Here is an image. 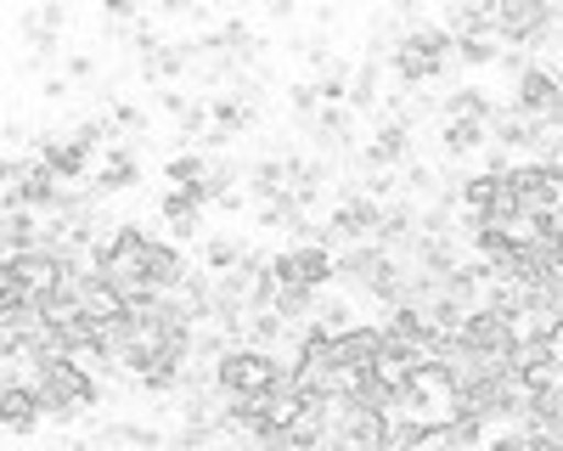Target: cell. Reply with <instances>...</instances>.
<instances>
[{
  "mask_svg": "<svg viewBox=\"0 0 563 451\" xmlns=\"http://www.w3.org/2000/svg\"><path fill=\"white\" fill-rule=\"evenodd\" d=\"M271 277H276V288L327 294L339 283V254L321 243H282V249H271Z\"/></svg>",
  "mask_w": 563,
  "mask_h": 451,
  "instance_id": "obj_1",
  "label": "cell"
},
{
  "mask_svg": "<svg viewBox=\"0 0 563 451\" xmlns=\"http://www.w3.org/2000/svg\"><path fill=\"white\" fill-rule=\"evenodd\" d=\"M40 424H45V413H40L34 378L23 367H7V373H0V429L18 435V440H34Z\"/></svg>",
  "mask_w": 563,
  "mask_h": 451,
  "instance_id": "obj_2",
  "label": "cell"
},
{
  "mask_svg": "<svg viewBox=\"0 0 563 451\" xmlns=\"http://www.w3.org/2000/svg\"><path fill=\"white\" fill-rule=\"evenodd\" d=\"M63 29H68V7H29L23 18H18V34H23V45H29V63L23 68H52L57 57H63Z\"/></svg>",
  "mask_w": 563,
  "mask_h": 451,
  "instance_id": "obj_3",
  "label": "cell"
},
{
  "mask_svg": "<svg viewBox=\"0 0 563 451\" xmlns=\"http://www.w3.org/2000/svg\"><path fill=\"white\" fill-rule=\"evenodd\" d=\"M456 344H462V350H479V355H496V361H512V350H519V322H512V316H501V310H490V305H479V310L462 322Z\"/></svg>",
  "mask_w": 563,
  "mask_h": 451,
  "instance_id": "obj_4",
  "label": "cell"
},
{
  "mask_svg": "<svg viewBox=\"0 0 563 451\" xmlns=\"http://www.w3.org/2000/svg\"><path fill=\"white\" fill-rule=\"evenodd\" d=\"M90 187L102 198H124L141 187V142H113L102 158H97V175H90Z\"/></svg>",
  "mask_w": 563,
  "mask_h": 451,
  "instance_id": "obj_5",
  "label": "cell"
},
{
  "mask_svg": "<svg viewBox=\"0 0 563 451\" xmlns=\"http://www.w3.org/2000/svg\"><path fill=\"white\" fill-rule=\"evenodd\" d=\"M186 271H192L186 249H180V243H169V238H153L147 260H141V283H147V294L158 299V294H175V288L186 283Z\"/></svg>",
  "mask_w": 563,
  "mask_h": 451,
  "instance_id": "obj_6",
  "label": "cell"
},
{
  "mask_svg": "<svg viewBox=\"0 0 563 451\" xmlns=\"http://www.w3.org/2000/svg\"><path fill=\"white\" fill-rule=\"evenodd\" d=\"M485 147H490V124H479V119H440L434 153L445 164H479Z\"/></svg>",
  "mask_w": 563,
  "mask_h": 451,
  "instance_id": "obj_7",
  "label": "cell"
},
{
  "mask_svg": "<svg viewBox=\"0 0 563 451\" xmlns=\"http://www.w3.org/2000/svg\"><path fill=\"white\" fill-rule=\"evenodd\" d=\"M158 220L169 226V243H198L203 238V204L192 193H180V187H158L153 198Z\"/></svg>",
  "mask_w": 563,
  "mask_h": 451,
  "instance_id": "obj_8",
  "label": "cell"
},
{
  "mask_svg": "<svg viewBox=\"0 0 563 451\" xmlns=\"http://www.w3.org/2000/svg\"><path fill=\"white\" fill-rule=\"evenodd\" d=\"M339 367H344L350 378L384 373V328H372V322L350 328V333L339 339Z\"/></svg>",
  "mask_w": 563,
  "mask_h": 451,
  "instance_id": "obj_9",
  "label": "cell"
},
{
  "mask_svg": "<svg viewBox=\"0 0 563 451\" xmlns=\"http://www.w3.org/2000/svg\"><path fill=\"white\" fill-rule=\"evenodd\" d=\"M496 108H501L496 90H485L479 79H467V85H456V90L440 97V119H479V124H490Z\"/></svg>",
  "mask_w": 563,
  "mask_h": 451,
  "instance_id": "obj_10",
  "label": "cell"
},
{
  "mask_svg": "<svg viewBox=\"0 0 563 451\" xmlns=\"http://www.w3.org/2000/svg\"><path fill=\"white\" fill-rule=\"evenodd\" d=\"M384 63H355V79H350V97H344V108L361 119V113H372V119H378V108H384Z\"/></svg>",
  "mask_w": 563,
  "mask_h": 451,
  "instance_id": "obj_11",
  "label": "cell"
},
{
  "mask_svg": "<svg viewBox=\"0 0 563 451\" xmlns=\"http://www.w3.org/2000/svg\"><path fill=\"white\" fill-rule=\"evenodd\" d=\"M249 260V238L243 232H209L203 249H198V265L209 271V277H225V271H238Z\"/></svg>",
  "mask_w": 563,
  "mask_h": 451,
  "instance_id": "obj_12",
  "label": "cell"
},
{
  "mask_svg": "<svg viewBox=\"0 0 563 451\" xmlns=\"http://www.w3.org/2000/svg\"><path fill=\"white\" fill-rule=\"evenodd\" d=\"M158 175L169 180V187H180V193H198L203 175H209V153H169L158 164Z\"/></svg>",
  "mask_w": 563,
  "mask_h": 451,
  "instance_id": "obj_13",
  "label": "cell"
},
{
  "mask_svg": "<svg viewBox=\"0 0 563 451\" xmlns=\"http://www.w3.org/2000/svg\"><path fill=\"white\" fill-rule=\"evenodd\" d=\"M350 79H355V57H339L327 74H316V97H321V108H344Z\"/></svg>",
  "mask_w": 563,
  "mask_h": 451,
  "instance_id": "obj_14",
  "label": "cell"
},
{
  "mask_svg": "<svg viewBox=\"0 0 563 451\" xmlns=\"http://www.w3.org/2000/svg\"><path fill=\"white\" fill-rule=\"evenodd\" d=\"M203 135H209V97H198L192 108L175 119V142L180 147H203Z\"/></svg>",
  "mask_w": 563,
  "mask_h": 451,
  "instance_id": "obj_15",
  "label": "cell"
},
{
  "mask_svg": "<svg viewBox=\"0 0 563 451\" xmlns=\"http://www.w3.org/2000/svg\"><path fill=\"white\" fill-rule=\"evenodd\" d=\"M496 57H501L496 40H456V68H467V74L496 68Z\"/></svg>",
  "mask_w": 563,
  "mask_h": 451,
  "instance_id": "obj_16",
  "label": "cell"
},
{
  "mask_svg": "<svg viewBox=\"0 0 563 451\" xmlns=\"http://www.w3.org/2000/svg\"><path fill=\"white\" fill-rule=\"evenodd\" d=\"M316 322H321L327 333H333V339H344L350 328H361V322H355V305H350V299H321Z\"/></svg>",
  "mask_w": 563,
  "mask_h": 451,
  "instance_id": "obj_17",
  "label": "cell"
},
{
  "mask_svg": "<svg viewBox=\"0 0 563 451\" xmlns=\"http://www.w3.org/2000/svg\"><path fill=\"white\" fill-rule=\"evenodd\" d=\"M97 74H102L97 52H68V57H63V79H68V85H90Z\"/></svg>",
  "mask_w": 563,
  "mask_h": 451,
  "instance_id": "obj_18",
  "label": "cell"
},
{
  "mask_svg": "<svg viewBox=\"0 0 563 451\" xmlns=\"http://www.w3.org/2000/svg\"><path fill=\"white\" fill-rule=\"evenodd\" d=\"M153 102H158V108H164L169 119H180V113L192 108L198 97H192V85H164V90H153Z\"/></svg>",
  "mask_w": 563,
  "mask_h": 451,
  "instance_id": "obj_19",
  "label": "cell"
},
{
  "mask_svg": "<svg viewBox=\"0 0 563 451\" xmlns=\"http://www.w3.org/2000/svg\"><path fill=\"white\" fill-rule=\"evenodd\" d=\"M40 97H45V102H52V108H57V102H68V97H74V85H68L63 74H52V79H45V85H40Z\"/></svg>",
  "mask_w": 563,
  "mask_h": 451,
  "instance_id": "obj_20",
  "label": "cell"
},
{
  "mask_svg": "<svg viewBox=\"0 0 563 451\" xmlns=\"http://www.w3.org/2000/svg\"><path fill=\"white\" fill-rule=\"evenodd\" d=\"M214 209H220V215H243V209H254V204H249V193H243V187H231Z\"/></svg>",
  "mask_w": 563,
  "mask_h": 451,
  "instance_id": "obj_21",
  "label": "cell"
},
{
  "mask_svg": "<svg viewBox=\"0 0 563 451\" xmlns=\"http://www.w3.org/2000/svg\"><path fill=\"white\" fill-rule=\"evenodd\" d=\"M271 23H299V7H288V0H276V7L265 12Z\"/></svg>",
  "mask_w": 563,
  "mask_h": 451,
  "instance_id": "obj_22",
  "label": "cell"
},
{
  "mask_svg": "<svg viewBox=\"0 0 563 451\" xmlns=\"http://www.w3.org/2000/svg\"><path fill=\"white\" fill-rule=\"evenodd\" d=\"M558 215H563V204H558Z\"/></svg>",
  "mask_w": 563,
  "mask_h": 451,
  "instance_id": "obj_23",
  "label": "cell"
}]
</instances>
